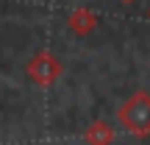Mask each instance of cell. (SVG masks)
Here are the masks:
<instances>
[{
  "label": "cell",
  "instance_id": "obj_4",
  "mask_svg": "<svg viewBox=\"0 0 150 145\" xmlns=\"http://www.w3.org/2000/svg\"><path fill=\"white\" fill-rule=\"evenodd\" d=\"M83 142L86 145H111L114 142V129L106 120H92L83 131Z\"/></svg>",
  "mask_w": 150,
  "mask_h": 145
},
{
  "label": "cell",
  "instance_id": "obj_6",
  "mask_svg": "<svg viewBox=\"0 0 150 145\" xmlns=\"http://www.w3.org/2000/svg\"><path fill=\"white\" fill-rule=\"evenodd\" d=\"M147 20H150V9H147Z\"/></svg>",
  "mask_w": 150,
  "mask_h": 145
},
{
  "label": "cell",
  "instance_id": "obj_5",
  "mask_svg": "<svg viewBox=\"0 0 150 145\" xmlns=\"http://www.w3.org/2000/svg\"><path fill=\"white\" fill-rule=\"evenodd\" d=\"M120 3H134V0H120Z\"/></svg>",
  "mask_w": 150,
  "mask_h": 145
},
{
  "label": "cell",
  "instance_id": "obj_1",
  "mask_svg": "<svg viewBox=\"0 0 150 145\" xmlns=\"http://www.w3.org/2000/svg\"><path fill=\"white\" fill-rule=\"evenodd\" d=\"M117 120L128 134L134 137H147L150 134V92L136 89L125 103L117 109Z\"/></svg>",
  "mask_w": 150,
  "mask_h": 145
},
{
  "label": "cell",
  "instance_id": "obj_3",
  "mask_svg": "<svg viewBox=\"0 0 150 145\" xmlns=\"http://www.w3.org/2000/svg\"><path fill=\"white\" fill-rule=\"evenodd\" d=\"M67 25H70V31L75 34V36H89V34L97 28V17H95V11H92V9L81 6V9H72L70 11Z\"/></svg>",
  "mask_w": 150,
  "mask_h": 145
},
{
  "label": "cell",
  "instance_id": "obj_2",
  "mask_svg": "<svg viewBox=\"0 0 150 145\" xmlns=\"http://www.w3.org/2000/svg\"><path fill=\"white\" fill-rule=\"evenodd\" d=\"M61 73H64V64H61L59 59H56L50 50H39L36 56H31V61L25 64V75L31 84H36L39 89H47V86H53L56 81L61 78Z\"/></svg>",
  "mask_w": 150,
  "mask_h": 145
}]
</instances>
